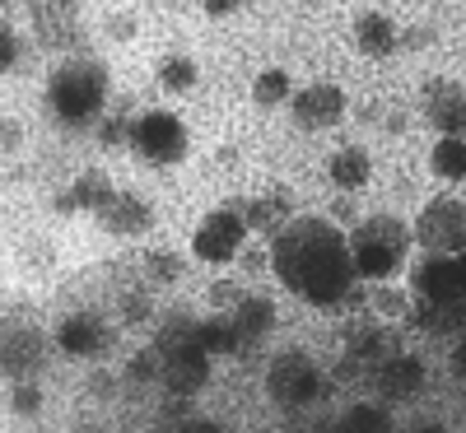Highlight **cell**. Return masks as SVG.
<instances>
[{"instance_id":"cell-1","label":"cell","mask_w":466,"mask_h":433,"mask_svg":"<svg viewBox=\"0 0 466 433\" xmlns=\"http://www.w3.org/2000/svg\"><path fill=\"white\" fill-rule=\"evenodd\" d=\"M270 266H276L285 289H294L313 307L340 303L360 280L350 238L331 219H313V215L289 219L276 238H270Z\"/></svg>"},{"instance_id":"cell-2","label":"cell","mask_w":466,"mask_h":433,"mask_svg":"<svg viewBox=\"0 0 466 433\" xmlns=\"http://www.w3.org/2000/svg\"><path fill=\"white\" fill-rule=\"evenodd\" d=\"M410 298H415V322L439 336H461L466 331V285L457 257L430 252L410 266Z\"/></svg>"},{"instance_id":"cell-3","label":"cell","mask_w":466,"mask_h":433,"mask_svg":"<svg viewBox=\"0 0 466 433\" xmlns=\"http://www.w3.org/2000/svg\"><path fill=\"white\" fill-rule=\"evenodd\" d=\"M47 103L56 112V122H66L75 131L89 126L107 103V65H98L89 56L61 61L52 70V80H47Z\"/></svg>"},{"instance_id":"cell-4","label":"cell","mask_w":466,"mask_h":433,"mask_svg":"<svg viewBox=\"0 0 466 433\" xmlns=\"http://www.w3.org/2000/svg\"><path fill=\"white\" fill-rule=\"evenodd\" d=\"M410 238L415 228H406L397 215H369L355 224L350 233V252H355V270L364 280H387V275H397L410 257Z\"/></svg>"},{"instance_id":"cell-5","label":"cell","mask_w":466,"mask_h":433,"mask_svg":"<svg viewBox=\"0 0 466 433\" xmlns=\"http://www.w3.org/2000/svg\"><path fill=\"white\" fill-rule=\"evenodd\" d=\"M266 397L285 406V410H303L322 397V368L308 359L303 349H280L266 364Z\"/></svg>"},{"instance_id":"cell-6","label":"cell","mask_w":466,"mask_h":433,"mask_svg":"<svg viewBox=\"0 0 466 433\" xmlns=\"http://www.w3.org/2000/svg\"><path fill=\"white\" fill-rule=\"evenodd\" d=\"M131 154H140L145 164L154 168H168V164H182L187 159V126L177 122L173 112H140L136 126H131Z\"/></svg>"},{"instance_id":"cell-7","label":"cell","mask_w":466,"mask_h":433,"mask_svg":"<svg viewBox=\"0 0 466 433\" xmlns=\"http://www.w3.org/2000/svg\"><path fill=\"white\" fill-rule=\"evenodd\" d=\"M248 233H252V228H248V219H243L238 206H219V210H210V215L201 219L197 238H191V252H197L201 261H210V266H228L233 257L243 252Z\"/></svg>"},{"instance_id":"cell-8","label":"cell","mask_w":466,"mask_h":433,"mask_svg":"<svg viewBox=\"0 0 466 433\" xmlns=\"http://www.w3.org/2000/svg\"><path fill=\"white\" fill-rule=\"evenodd\" d=\"M415 238H420L424 252H443V257L466 252V206L452 201V196L430 201L415 219Z\"/></svg>"},{"instance_id":"cell-9","label":"cell","mask_w":466,"mask_h":433,"mask_svg":"<svg viewBox=\"0 0 466 433\" xmlns=\"http://www.w3.org/2000/svg\"><path fill=\"white\" fill-rule=\"evenodd\" d=\"M116 340L112 322H103L98 307H75V312H61L56 322V345L66 354H75V359H98V354H107Z\"/></svg>"},{"instance_id":"cell-10","label":"cell","mask_w":466,"mask_h":433,"mask_svg":"<svg viewBox=\"0 0 466 433\" xmlns=\"http://www.w3.org/2000/svg\"><path fill=\"white\" fill-rule=\"evenodd\" d=\"M289 112H294V122L303 131H327V126H336L345 116V94H340V85H322V80L303 85L289 98Z\"/></svg>"},{"instance_id":"cell-11","label":"cell","mask_w":466,"mask_h":433,"mask_svg":"<svg viewBox=\"0 0 466 433\" xmlns=\"http://www.w3.org/2000/svg\"><path fill=\"white\" fill-rule=\"evenodd\" d=\"M33 37L43 47L80 43V0H33Z\"/></svg>"},{"instance_id":"cell-12","label":"cell","mask_w":466,"mask_h":433,"mask_svg":"<svg viewBox=\"0 0 466 433\" xmlns=\"http://www.w3.org/2000/svg\"><path fill=\"white\" fill-rule=\"evenodd\" d=\"M424 122L439 136H466V85L434 80L424 89Z\"/></svg>"},{"instance_id":"cell-13","label":"cell","mask_w":466,"mask_h":433,"mask_svg":"<svg viewBox=\"0 0 466 433\" xmlns=\"http://www.w3.org/2000/svg\"><path fill=\"white\" fill-rule=\"evenodd\" d=\"M94 219L107 233H116V238H136V233H149L154 228V206L145 201V196H136V191H116Z\"/></svg>"},{"instance_id":"cell-14","label":"cell","mask_w":466,"mask_h":433,"mask_svg":"<svg viewBox=\"0 0 466 433\" xmlns=\"http://www.w3.org/2000/svg\"><path fill=\"white\" fill-rule=\"evenodd\" d=\"M43 368V336L33 322H5V373L10 378H33Z\"/></svg>"},{"instance_id":"cell-15","label":"cell","mask_w":466,"mask_h":433,"mask_svg":"<svg viewBox=\"0 0 466 433\" xmlns=\"http://www.w3.org/2000/svg\"><path fill=\"white\" fill-rule=\"evenodd\" d=\"M243 210L248 228L252 233H266V238H276V233L289 224L294 215V201H289V191H266V196H252V201H233Z\"/></svg>"},{"instance_id":"cell-16","label":"cell","mask_w":466,"mask_h":433,"mask_svg":"<svg viewBox=\"0 0 466 433\" xmlns=\"http://www.w3.org/2000/svg\"><path fill=\"white\" fill-rule=\"evenodd\" d=\"M355 47L364 56H392L401 47V28L392 24V15H382V10H364L355 19Z\"/></svg>"},{"instance_id":"cell-17","label":"cell","mask_w":466,"mask_h":433,"mask_svg":"<svg viewBox=\"0 0 466 433\" xmlns=\"http://www.w3.org/2000/svg\"><path fill=\"white\" fill-rule=\"evenodd\" d=\"M420 382H424V373H420V359H410V354H387L378 364V387H382V397H392V401L415 397Z\"/></svg>"},{"instance_id":"cell-18","label":"cell","mask_w":466,"mask_h":433,"mask_svg":"<svg viewBox=\"0 0 466 433\" xmlns=\"http://www.w3.org/2000/svg\"><path fill=\"white\" fill-rule=\"evenodd\" d=\"M233 322H238V331L248 336V345L266 340L270 331H276V303H270L266 294H243L238 303H233Z\"/></svg>"},{"instance_id":"cell-19","label":"cell","mask_w":466,"mask_h":433,"mask_svg":"<svg viewBox=\"0 0 466 433\" xmlns=\"http://www.w3.org/2000/svg\"><path fill=\"white\" fill-rule=\"evenodd\" d=\"M327 177H331V186H340V191H360V186H369V177H373V159H369L360 145H345V149L331 154Z\"/></svg>"},{"instance_id":"cell-20","label":"cell","mask_w":466,"mask_h":433,"mask_svg":"<svg viewBox=\"0 0 466 433\" xmlns=\"http://www.w3.org/2000/svg\"><path fill=\"white\" fill-rule=\"evenodd\" d=\"M70 206L75 210H85V215H98L107 201H112V196H116V186H112V177L103 173V168H85L80 177H75L70 182Z\"/></svg>"},{"instance_id":"cell-21","label":"cell","mask_w":466,"mask_h":433,"mask_svg":"<svg viewBox=\"0 0 466 433\" xmlns=\"http://www.w3.org/2000/svg\"><path fill=\"white\" fill-rule=\"evenodd\" d=\"M201 345L210 349V354H238L243 345H248V336L238 331V322H233V312L228 317H201Z\"/></svg>"},{"instance_id":"cell-22","label":"cell","mask_w":466,"mask_h":433,"mask_svg":"<svg viewBox=\"0 0 466 433\" xmlns=\"http://www.w3.org/2000/svg\"><path fill=\"white\" fill-rule=\"evenodd\" d=\"M430 168L448 182H461L466 177V136H439V145L430 154Z\"/></svg>"},{"instance_id":"cell-23","label":"cell","mask_w":466,"mask_h":433,"mask_svg":"<svg viewBox=\"0 0 466 433\" xmlns=\"http://www.w3.org/2000/svg\"><path fill=\"white\" fill-rule=\"evenodd\" d=\"M289 98H294V89H289V75H285L280 65L261 70L257 80H252V103H261V107H280V103H289Z\"/></svg>"},{"instance_id":"cell-24","label":"cell","mask_w":466,"mask_h":433,"mask_svg":"<svg viewBox=\"0 0 466 433\" xmlns=\"http://www.w3.org/2000/svg\"><path fill=\"white\" fill-rule=\"evenodd\" d=\"M197 61L191 56H164L159 61V85L168 89V94H187V89H197Z\"/></svg>"},{"instance_id":"cell-25","label":"cell","mask_w":466,"mask_h":433,"mask_svg":"<svg viewBox=\"0 0 466 433\" xmlns=\"http://www.w3.org/2000/svg\"><path fill=\"white\" fill-rule=\"evenodd\" d=\"M345 433H387L392 428V415H387L382 406H355L345 419H340Z\"/></svg>"},{"instance_id":"cell-26","label":"cell","mask_w":466,"mask_h":433,"mask_svg":"<svg viewBox=\"0 0 466 433\" xmlns=\"http://www.w3.org/2000/svg\"><path fill=\"white\" fill-rule=\"evenodd\" d=\"M182 270H187V261L177 252H149L145 257V275H149L154 285H177Z\"/></svg>"},{"instance_id":"cell-27","label":"cell","mask_w":466,"mask_h":433,"mask_svg":"<svg viewBox=\"0 0 466 433\" xmlns=\"http://www.w3.org/2000/svg\"><path fill=\"white\" fill-rule=\"evenodd\" d=\"M127 378H131V382H164V349H159V345L140 349L136 359L127 364Z\"/></svg>"},{"instance_id":"cell-28","label":"cell","mask_w":466,"mask_h":433,"mask_svg":"<svg viewBox=\"0 0 466 433\" xmlns=\"http://www.w3.org/2000/svg\"><path fill=\"white\" fill-rule=\"evenodd\" d=\"M10 410L15 415H37L43 410V387L28 378H10Z\"/></svg>"},{"instance_id":"cell-29","label":"cell","mask_w":466,"mask_h":433,"mask_svg":"<svg viewBox=\"0 0 466 433\" xmlns=\"http://www.w3.org/2000/svg\"><path fill=\"white\" fill-rule=\"evenodd\" d=\"M131 126H136V116H127V112H107V116H103V126H98V140H103L107 149H122V145H131Z\"/></svg>"},{"instance_id":"cell-30","label":"cell","mask_w":466,"mask_h":433,"mask_svg":"<svg viewBox=\"0 0 466 433\" xmlns=\"http://www.w3.org/2000/svg\"><path fill=\"white\" fill-rule=\"evenodd\" d=\"M136 33H140V19L136 15H127V10L103 15V37H107V43H131Z\"/></svg>"},{"instance_id":"cell-31","label":"cell","mask_w":466,"mask_h":433,"mask_svg":"<svg viewBox=\"0 0 466 433\" xmlns=\"http://www.w3.org/2000/svg\"><path fill=\"white\" fill-rule=\"evenodd\" d=\"M19 47H24V37L5 24V28H0V70H5V75L19 65Z\"/></svg>"},{"instance_id":"cell-32","label":"cell","mask_w":466,"mask_h":433,"mask_svg":"<svg viewBox=\"0 0 466 433\" xmlns=\"http://www.w3.org/2000/svg\"><path fill=\"white\" fill-rule=\"evenodd\" d=\"M373 307L382 312V317H406L410 303H406V294H397V289H378V294H373Z\"/></svg>"},{"instance_id":"cell-33","label":"cell","mask_w":466,"mask_h":433,"mask_svg":"<svg viewBox=\"0 0 466 433\" xmlns=\"http://www.w3.org/2000/svg\"><path fill=\"white\" fill-rule=\"evenodd\" d=\"M122 317H127V322L149 317V294H145V289H122Z\"/></svg>"},{"instance_id":"cell-34","label":"cell","mask_w":466,"mask_h":433,"mask_svg":"<svg viewBox=\"0 0 466 433\" xmlns=\"http://www.w3.org/2000/svg\"><path fill=\"white\" fill-rule=\"evenodd\" d=\"M430 43H434V28H406V33H401V47H406V52H424Z\"/></svg>"},{"instance_id":"cell-35","label":"cell","mask_w":466,"mask_h":433,"mask_svg":"<svg viewBox=\"0 0 466 433\" xmlns=\"http://www.w3.org/2000/svg\"><path fill=\"white\" fill-rule=\"evenodd\" d=\"M243 294H248V289H238V285H224V280H219V285H210V298H215V303H228V307L238 303Z\"/></svg>"},{"instance_id":"cell-36","label":"cell","mask_w":466,"mask_h":433,"mask_svg":"<svg viewBox=\"0 0 466 433\" xmlns=\"http://www.w3.org/2000/svg\"><path fill=\"white\" fill-rule=\"evenodd\" d=\"M448 364H452V378L466 382V331H461V340L452 345V359H448Z\"/></svg>"},{"instance_id":"cell-37","label":"cell","mask_w":466,"mask_h":433,"mask_svg":"<svg viewBox=\"0 0 466 433\" xmlns=\"http://www.w3.org/2000/svg\"><path fill=\"white\" fill-rule=\"evenodd\" d=\"M238 5H243V0H206V15H210V19H224V15L238 10Z\"/></svg>"},{"instance_id":"cell-38","label":"cell","mask_w":466,"mask_h":433,"mask_svg":"<svg viewBox=\"0 0 466 433\" xmlns=\"http://www.w3.org/2000/svg\"><path fill=\"white\" fill-rule=\"evenodd\" d=\"M19 140H24L19 122H15V116H5V154H15V149H19Z\"/></svg>"},{"instance_id":"cell-39","label":"cell","mask_w":466,"mask_h":433,"mask_svg":"<svg viewBox=\"0 0 466 433\" xmlns=\"http://www.w3.org/2000/svg\"><path fill=\"white\" fill-rule=\"evenodd\" d=\"M457 270H461V285H466V252H457Z\"/></svg>"},{"instance_id":"cell-40","label":"cell","mask_w":466,"mask_h":433,"mask_svg":"<svg viewBox=\"0 0 466 433\" xmlns=\"http://www.w3.org/2000/svg\"><path fill=\"white\" fill-rule=\"evenodd\" d=\"M0 5H10V0H0Z\"/></svg>"}]
</instances>
